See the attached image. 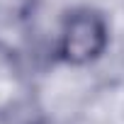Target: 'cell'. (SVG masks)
<instances>
[{
    "label": "cell",
    "mask_w": 124,
    "mask_h": 124,
    "mask_svg": "<svg viewBox=\"0 0 124 124\" xmlns=\"http://www.w3.org/2000/svg\"><path fill=\"white\" fill-rule=\"evenodd\" d=\"M105 44V24L93 12H76L66 20L61 51L71 61H88L93 58Z\"/></svg>",
    "instance_id": "1"
}]
</instances>
